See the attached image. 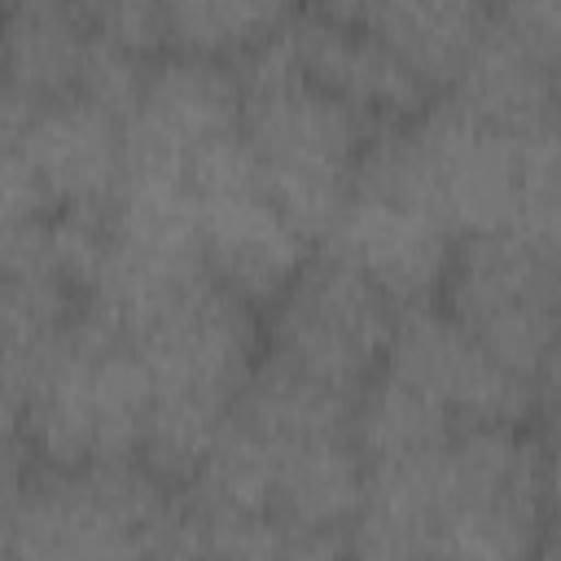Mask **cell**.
<instances>
[{"label": "cell", "instance_id": "ac0fdd59", "mask_svg": "<svg viewBox=\"0 0 561 561\" xmlns=\"http://www.w3.org/2000/svg\"><path fill=\"white\" fill-rule=\"evenodd\" d=\"M451 430L456 421L438 403L394 381L390 373H377L351 403V443L364 469L430 456L451 438Z\"/></svg>", "mask_w": 561, "mask_h": 561}, {"label": "cell", "instance_id": "7402d4cb", "mask_svg": "<svg viewBox=\"0 0 561 561\" xmlns=\"http://www.w3.org/2000/svg\"><path fill=\"white\" fill-rule=\"evenodd\" d=\"M31 469H35V456H31L26 443H9V447H0V539H4L9 517H13V508H18L22 491H26Z\"/></svg>", "mask_w": 561, "mask_h": 561}, {"label": "cell", "instance_id": "ba28073f", "mask_svg": "<svg viewBox=\"0 0 561 561\" xmlns=\"http://www.w3.org/2000/svg\"><path fill=\"white\" fill-rule=\"evenodd\" d=\"M394 311L399 307L373 280L316 245L259 311L263 355L333 390L359 394L381 373Z\"/></svg>", "mask_w": 561, "mask_h": 561}, {"label": "cell", "instance_id": "d6986e66", "mask_svg": "<svg viewBox=\"0 0 561 561\" xmlns=\"http://www.w3.org/2000/svg\"><path fill=\"white\" fill-rule=\"evenodd\" d=\"M302 0H162L167 53L237 61L276 39Z\"/></svg>", "mask_w": 561, "mask_h": 561}, {"label": "cell", "instance_id": "603a6c76", "mask_svg": "<svg viewBox=\"0 0 561 561\" xmlns=\"http://www.w3.org/2000/svg\"><path fill=\"white\" fill-rule=\"evenodd\" d=\"M9 443H26V434H22V403H18L13 390L0 386V447H9Z\"/></svg>", "mask_w": 561, "mask_h": 561}, {"label": "cell", "instance_id": "ffe728a7", "mask_svg": "<svg viewBox=\"0 0 561 561\" xmlns=\"http://www.w3.org/2000/svg\"><path fill=\"white\" fill-rule=\"evenodd\" d=\"M88 26L114 44L127 48L136 57H158L167 53V35H162V0H79Z\"/></svg>", "mask_w": 561, "mask_h": 561}, {"label": "cell", "instance_id": "3957f363", "mask_svg": "<svg viewBox=\"0 0 561 561\" xmlns=\"http://www.w3.org/2000/svg\"><path fill=\"white\" fill-rule=\"evenodd\" d=\"M127 337L149 377L140 460L180 486L215 443L263 355V316L241 294L197 276L136 320Z\"/></svg>", "mask_w": 561, "mask_h": 561}, {"label": "cell", "instance_id": "52a82bcc", "mask_svg": "<svg viewBox=\"0 0 561 561\" xmlns=\"http://www.w3.org/2000/svg\"><path fill=\"white\" fill-rule=\"evenodd\" d=\"M438 302L517 377L552 394L557 368V241L513 232L460 237Z\"/></svg>", "mask_w": 561, "mask_h": 561}, {"label": "cell", "instance_id": "e0dca14e", "mask_svg": "<svg viewBox=\"0 0 561 561\" xmlns=\"http://www.w3.org/2000/svg\"><path fill=\"white\" fill-rule=\"evenodd\" d=\"M320 9L381 39L434 96L491 22L495 0H316Z\"/></svg>", "mask_w": 561, "mask_h": 561}, {"label": "cell", "instance_id": "4fadbf2b", "mask_svg": "<svg viewBox=\"0 0 561 561\" xmlns=\"http://www.w3.org/2000/svg\"><path fill=\"white\" fill-rule=\"evenodd\" d=\"M285 44L294 61L342 105H351L373 131L416 118L434 92L364 26L302 0L298 13L285 22Z\"/></svg>", "mask_w": 561, "mask_h": 561}, {"label": "cell", "instance_id": "9c48e42d", "mask_svg": "<svg viewBox=\"0 0 561 561\" xmlns=\"http://www.w3.org/2000/svg\"><path fill=\"white\" fill-rule=\"evenodd\" d=\"M188 188L206 276L263 311L316 245L263 193L241 136L202 153L188 167Z\"/></svg>", "mask_w": 561, "mask_h": 561}, {"label": "cell", "instance_id": "30bf717a", "mask_svg": "<svg viewBox=\"0 0 561 561\" xmlns=\"http://www.w3.org/2000/svg\"><path fill=\"white\" fill-rule=\"evenodd\" d=\"M381 373L438 403L456 425H535L552 394L504 368L438 298L394 311Z\"/></svg>", "mask_w": 561, "mask_h": 561}, {"label": "cell", "instance_id": "8fae6325", "mask_svg": "<svg viewBox=\"0 0 561 561\" xmlns=\"http://www.w3.org/2000/svg\"><path fill=\"white\" fill-rule=\"evenodd\" d=\"M241 136V88L232 61L158 53L145 61L127 114V158L188 175V167Z\"/></svg>", "mask_w": 561, "mask_h": 561}, {"label": "cell", "instance_id": "277c9868", "mask_svg": "<svg viewBox=\"0 0 561 561\" xmlns=\"http://www.w3.org/2000/svg\"><path fill=\"white\" fill-rule=\"evenodd\" d=\"M241 88V145L263 193L316 245L355 188L373 127L324 92L289 53L285 35L232 61Z\"/></svg>", "mask_w": 561, "mask_h": 561}, {"label": "cell", "instance_id": "7c38bea8", "mask_svg": "<svg viewBox=\"0 0 561 561\" xmlns=\"http://www.w3.org/2000/svg\"><path fill=\"white\" fill-rule=\"evenodd\" d=\"M316 245L373 280L394 307H412L438 298L456 237L443 219L403 197L351 188Z\"/></svg>", "mask_w": 561, "mask_h": 561}, {"label": "cell", "instance_id": "7a4b0ae2", "mask_svg": "<svg viewBox=\"0 0 561 561\" xmlns=\"http://www.w3.org/2000/svg\"><path fill=\"white\" fill-rule=\"evenodd\" d=\"M355 188L430 210L456 241L486 232L557 241V123L495 127L434 96L416 118L368 136Z\"/></svg>", "mask_w": 561, "mask_h": 561}, {"label": "cell", "instance_id": "44dd1931", "mask_svg": "<svg viewBox=\"0 0 561 561\" xmlns=\"http://www.w3.org/2000/svg\"><path fill=\"white\" fill-rule=\"evenodd\" d=\"M491 13H495V22L517 31L526 44L557 57V31H561L557 26V0H495Z\"/></svg>", "mask_w": 561, "mask_h": 561}, {"label": "cell", "instance_id": "2e32d148", "mask_svg": "<svg viewBox=\"0 0 561 561\" xmlns=\"http://www.w3.org/2000/svg\"><path fill=\"white\" fill-rule=\"evenodd\" d=\"M96 39L79 0H0V88L26 105L75 96Z\"/></svg>", "mask_w": 561, "mask_h": 561}, {"label": "cell", "instance_id": "8992f818", "mask_svg": "<svg viewBox=\"0 0 561 561\" xmlns=\"http://www.w3.org/2000/svg\"><path fill=\"white\" fill-rule=\"evenodd\" d=\"M149 377L131 337L83 307L70 337L22 390V434L39 465L140 456Z\"/></svg>", "mask_w": 561, "mask_h": 561}, {"label": "cell", "instance_id": "9a60e30c", "mask_svg": "<svg viewBox=\"0 0 561 561\" xmlns=\"http://www.w3.org/2000/svg\"><path fill=\"white\" fill-rule=\"evenodd\" d=\"M438 96L495 127H543L557 123V57L539 53L491 13Z\"/></svg>", "mask_w": 561, "mask_h": 561}, {"label": "cell", "instance_id": "5b68a950", "mask_svg": "<svg viewBox=\"0 0 561 561\" xmlns=\"http://www.w3.org/2000/svg\"><path fill=\"white\" fill-rule=\"evenodd\" d=\"M13 557H184L180 486L140 456L39 465L9 517Z\"/></svg>", "mask_w": 561, "mask_h": 561}, {"label": "cell", "instance_id": "6da1fadb", "mask_svg": "<svg viewBox=\"0 0 561 561\" xmlns=\"http://www.w3.org/2000/svg\"><path fill=\"white\" fill-rule=\"evenodd\" d=\"M552 438L535 425H456L416 460L364 469L346 530L359 557H543L552 552Z\"/></svg>", "mask_w": 561, "mask_h": 561}, {"label": "cell", "instance_id": "5bb4252c", "mask_svg": "<svg viewBox=\"0 0 561 561\" xmlns=\"http://www.w3.org/2000/svg\"><path fill=\"white\" fill-rule=\"evenodd\" d=\"M18 149L53 210H105L127 171V118L92 96H57L26 110Z\"/></svg>", "mask_w": 561, "mask_h": 561}]
</instances>
